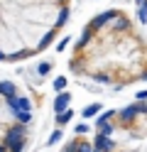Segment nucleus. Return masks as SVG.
Instances as JSON below:
<instances>
[{
    "mask_svg": "<svg viewBox=\"0 0 147 152\" xmlns=\"http://www.w3.org/2000/svg\"><path fill=\"white\" fill-rule=\"evenodd\" d=\"M69 69L108 86L147 81V34L125 10H108L86 25Z\"/></svg>",
    "mask_w": 147,
    "mask_h": 152,
    "instance_id": "obj_1",
    "label": "nucleus"
},
{
    "mask_svg": "<svg viewBox=\"0 0 147 152\" xmlns=\"http://www.w3.org/2000/svg\"><path fill=\"white\" fill-rule=\"evenodd\" d=\"M71 0H0V61L42 54L69 20Z\"/></svg>",
    "mask_w": 147,
    "mask_h": 152,
    "instance_id": "obj_2",
    "label": "nucleus"
},
{
    "mask_svg": "<svg viewBox=\"0 0 147 152\" xmlns=\"http://www.w3.org/2000/svg\"><path fill=\"white\" fill-rule=\"evenodd\" d=\"M96 152H147V101L108 110L96 125Z\"/></svg>",
    "mask_w": 147,
    "mask_h": 152,
    "instance_id": "obj_3",
    "label": "nucleus"
},
{
    "mask_svg": "<svg viewBox=\"0 0 147 152\" xmlns=\"http://www.w3.org/2000/svg\"><path fill=\"white\" fill-rule=\"evenodd\" d=\"M32 110L17 86L0 81V152H22Z\"/></svg>",
    "mask_w": 147,
    "mask_h": 152,
    "instance_id": "obj_4",
    "label": "nucleus"
},
{
    "mask_svg": "<svg viewBox=\"0 0 147 152\" xmlns=\"http://www.w3.org/2000/svg\"><path fill=\"white\" fill-rule=\"evenodd\" d=\"M61 152H96V147H93V142L86 140V137H74Z\"/></svg>",
    "mask_w": 147,
    "mask_h": 152,
    "instance_id": "obj_5",
    "label": "nucleus"
}]
</instances>
